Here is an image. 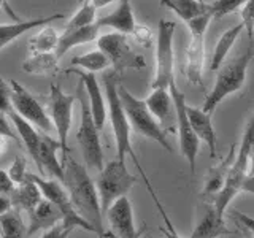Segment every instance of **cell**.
I'll return each instance as SVG.
<instances>
[{
	"mask_svg": "<svg viewBox=\"0 0 254 238\" xmlns=\"http://www.w3.org/2000/svg\"><path fill=\"white\" fill-rule=\"evenodd\" d=\"M10 86H11V103L16 113L26 119V121H29L32 125L38 127V130H42L43 133L46 135L51 133L54 129V124L50 118V113H48V111L40 105L34 95H32L24 86H21L18 81L13 79Z\"/></svg>",
	"mask_w": 254,
	"mask_h": 238,
	"instance_id": "obj_12",
	"label": "cell"
},
{
	"mask_svg": "<svg viewBox=\"0 0 254 238\" xmlns=\"http://www.w3.org/2000/svg\"><path fill=\"white\" fill-rule=\"evenodd\" d=\"M8 141H10V138L0 137V157H2L6 153V151H8Z\"/></svg>",
	"mask_w": 254,
	"mask_h": 238,
	"instance_id": "obj_46",
	"label": "cell"
},
{
	"mask_svg": "<svg viewBox=\"0 0 254 238\" xmlns=\"http://www.w3.org/2000/svg\"><path fill=\"white\" fill-rule=\"evenodd\" d=\"M27 177L35 182L40 190H42L43 198H46L48 202H51L54 206L59 208V211L62 213V226L64 227L71 229V230L79 227V229L86 230V232L97 234V230H95L84 218H81L78 214L75 206L71 205L67 189L62 187V182L59 179H56V178L46 179L45 177H42V175H34V173H27Z\"/></svg>",
	"mask_w": 254,
	"mask_h": 238,
	"instance_id": "obj_7",
	"label": "cell"
},
{
	"mask_svg": "<svg viewBox=\"0 0 254 238\" xmlns=\"http://www.w3.org/2000/svg\"><path fill=\"white\" fill-rule=\"evenodd\" d=\"M97 22L95 21V8L91 3V0L81 3V8L71 16L70 21L67 22V26L64 30H73V29H81L86 26H91V24Z\"/></svg>",
	"mask_w": 254,
	"mask_h": 238,
	"instance_id": "obj_34",
	"label": "cell"
},
{
	"mask_svg": "<svg viewBox=\"0 0 254 238\" xmlns=\"http://www.w3.org/2000/svg\"><path fill=\"white\" fill-rule=\"evenodd\" d=\"M76 95L79 99V105H81V124L76 132V141L81 148V154L87 169L102 172L105 167V159H103V149L99 137V127L92 118L83 83H79Z\"/></svg>",
	"mask_w": 254,
	"mask_h": 238,
	"instance_id": "obj_3",
	"label": "cell"
},
{
	"mask_svg": "<svg viewBox=\"0 0 254 238\" xmlns=\"http://www.w3.org/2000/svg\"><path fill=\"white\" fill-rule=\"evenodd\" d=\"M242 16V24L245 27L246 37L250 40V46L253 45V37H254V0H248L240 10Z\"/></svg>",
	"mask_w": 254,
	"mask_h": 238,
	"instance_id": "obj_36",
	"label": "cell"
},
{
	"mask_svg": "<svg viewBox=\"0 0 254 238\" xmlns=\"http://www.w3.org/2000/svg\"><path fill=\"white\" fill-rule=\"evenodd\" d=\"M232 234H234L232 230H229L226 226L224 216H221L216 211V208L210 205L189 238H218L221 235H232Z\"/></svg>",
	"mask_w": 254,
	"mask_h": 238,
	"instance_id": "obj_23",
	"label": "cell"
},
{
	"mask_svg": "<svg viewBox=\"0 0 254 238\" xmlns=\"http://www.w3.org/2000/svg\"><path fill=\"white\" fill-rule=\"evenodd\" d=\"M64 14H51L46 18H37L30 21H16L11 24H0V50H3L6 45H10L14 40H18L21 35L27 34L29 30L37 29L40 26H45L48 22L62 19Z\"/></svg>",
	"mask_w": 254,
	"mask_h": 238,
	"instance_id": "obj_21",
	"label": "cell"
},
{
	"mask_svg": "<svg viewBox=\"0 0 254 238\" xmlns=\"http://www.w3.org/2000/svg\"><path fill=\"white\" fill-rule=\"evenodd\" d=\"M146 105L161 125H172L177 122V113L170 89H153L146 97Z\"/></svg>",
	"mask_w": 254,
	"mask_h": 238,
	"instance_id": "obj_19",
	"label": "cell"
},
{
	"mask_svg": "<svg viewBox=\"0 0 254 238\" xmlns=\"http://www.w3.org/2000/svg\"><path fill=\"white\" fill-rule=\"evenodd\" d=\"M71 65L81 67L86 71H91V73H97V71L107 70L111 63L107 56L100 50H97V51H91V53H86L81 56H75V58L71 59Z\"/></svg>",
	"mask_w": 254,
	"mask_h": 238,
	"instance_id": "obj_32",
	"label": "cell"
},
{
	"mask_svg": "<svg viewBox=\"0 0 254 238\" xmlns=\"http://www.w3.org/2000/svg\"><path fill=\"white\" fill-rule=\"evenodd\" d=\"M237 146L232 145L230 151L227 153V156L222 159L219 164H216L214 167H211L208 175L205 178V186H203V197L206 198H213L216 195L219 190L224 187L227 177H229V172L232 169V165L235 162V156H237Z\"/></svg>",
	"mask_w": 254,
	"mask_h": 238,
	"instance_id": "obj_20",
	"label": "cell"
},
{
	"mask_svg": "<svg viewBox=\"0 0 254 238\" xmlns=\"http://www.w3.org/2000/svg\"><path fill=\"white\" fill-rule=\"evenodd\" d=\"M73 230L64 227L62 224H58L51 227L50 230H45V234L42 235V238H67Z\"/></svg>",
	"mask_w": 254,
	"mask_h": 238,
	"instance_id": "obj_42",
	"label": "cell"
},
{
	"mask_svg": "<svg viewBox=\"0 0 254 238\" xmlns=\"http://www.w3.org/2000/svg\"><path fill=\"white\" fill-rule=\"evenodd\" d=\"M188 118L189 122L192 125V129L198 140L203 141L206 148L210 151V157L214 159L218 154V137L216 132H214V127L211 124V115L205 113L202 108H194L188 105Z\"/></svg>",
	"mask_w": 254,
	"mask_h": 238,
	"instance_id": "obj_16",
	"label": "cell"
},
{
	"mask_svg": "<svg viewBox=\"0 0 254 238\" xmlns=\"http://www.w3.org/2000/svg\"><path fill=\"white\" fill-rule=\"evenodd\" d=\"M246 187H248V194L254 195V148L250 154V165L248 172H246Z\"/></svg>",
	"mask_w": 254,
	"mask_h": 238,
	"instance_id": "obj_43",
	"label": "cell"
},
{
	"mask_svg": "<svg viewBox=\"0 0 254 238\" xmlns=\"http://www.w3.org/2000/svg\"><path fill=\"white\" fill-rule=\"evenodd\" d=\"M10 198H11L14 208L26 210L27 213H30V211H34L38 206V203L43 200V195H42V190L38 189V186L27 177L26 181L16 186L14 192L10 195Z\"/></svg>",
	"mask_w": 254,
	"mask_h": 238,
	"instance_id": "obj_26",
	"label": "cell"
},
{
	"mask_svg": "<svg viewBox=\"0 0 254 238\" xmlns=\"http://www.w3.org/2000/svg\"><path fill=\"white\" fill-rule=\"evenodd\" d=\"M113 2H119V0H91V3L94 5L95 10H99V8H105L107 5L113 3Z\"/></svg>",
	"mask_w": 254,
	"mask_h": 238,
	"instance_id": "obj_45",
	"label": "cell"
},
{
	"mask_svg": "<svg viewBox=\"0 0 254 238\" xmlns=\"http://www.w3.org/2000/svg\"><path fill=\"white\" fill-rule=\"evenodd\" d=\"M29 237L37 234L38 230H50L51 227L62 224V213L59 211L58 206H54L51 202H48L43 198L38 203V206L29 213Z\"/></svg>",
	"mask_w": 254,
	"mask_h": 238,
	"instance_id": "obj_22",
	"label": "cell"
},
{
	"mask_svg": "<svg viewBox=\"0 0 254 238\" xmlns=\"http://www.w3.org/2000/svg\"><path fill=\"white\" fill-rule=\"evenodd\" d=\"M108 224L113 235L116 238H135L140 232H137L133 222V210L132 203L127 197H121L110 206L105 213Z\"/></svg>",
	"mask_w": 254,
	"mask_h": 238,
	"instance_id": "obj_14",
	"label": "cell"
},
{
	"mask_svg": "<svg viewBox=\"0 0 254 238\" xmlns=\"http://www.w3.org/2000/svg\"><path fill=\"white\" fill-rule=\"evenodd\" d=\"M0 111L5 113V115H10L11 111H13L11 86L5 81L2 75H0Z\"/></svg>",
	"mask_w": 254,
	"mask_h": 238,
	"instance_id": "obj_37",
	"label": "cell"
},
{
	"mask_svg": "<svg viewBox=\"0 0 254 238\" xmlns=\"http://www.w3.org/2000/svg\"><path fill=\"white\" fill-rule=\"evenodd\" d=\"M141 234H143V230H141V232H140V234H138L137 237H135V238H140V237H141Z\"/></svg>",
	"mask_w": 254,
	"mask_h": 238,
	"instance_id": "obj_49",
	"label": "cell"
},
{
	"mask_svg": "<svg viewBox=\"0 0 254 238\" xmlns=\"http://www.w3.org/2000/svg\"><path fill=\"white\" fill-rule=\"evenodd\" d=\"M5 3V0H0V8H2V5Z\"/></svg>",
	"mask_w": 254,
	"mask_h": 238,
	"instance_id": "obj_47",
	"label": "cell"
},
{
	"mask_svg": "<svg viewBox=\"0 0 254 238\" xmlns=\"http://www.w3.org/2000/svg\"><path fill=\"white\" fill-rule=\"evenodd\" d=\"M75 97L64 92L58 84L51 86L50 91V118L54 124V130L58 133V140L61 143L62 156L68 153V132L71 127V115H73Z\"/></svg>",
	"mask_w": 254,
	"mask_h": 238,
	"instance_id": "obj_13",
	"label": "cell"
},
{
	"mask_svg": "<svg viewBox=\"0 0 254 238\" xmlns=\"http://www.w3.org/2000/svg\"><path fill=\"white\" fill-rule=\"evenodd\" d=\"M0 232L2 238H29V227L24 226L18 208L0 216Z\"/></svg>",
	"mask_w": 254,
	"mask_h": 238,
	"instance_id": "obj_30",
	"label": "cell"
},
{
	"mask_svg": "<svg viewBox=\"0 0 254 238\" xmlns=\"http://www.w3.org/2000/svg\"><path fill=\"white\" fill-rule=\"evenodd\" d=\"M248 2V0H214L210 3V13L213 19H221L226 16L232 14L235 11H240L242 6Z\"/></svg>",
	"mask_w": 254,
	"mask_h": 238,
	"instance_id": "obj_35",
	"label": "cell"
},
{
	"mask_svg": "<svg viewBox=\"0 0 254 238\" xmlns=\"http://www.w3.org/2000/svg\"><path fill=\"white\" fill-rule=\"evenodd\" d=\"M211 13H205L188 21L190 30V42L186 53V76L190 83L203 84V67H205V32L211 21Z\"/></svg>",
	"mask_w": 254,
	"mask_h": 238,
	"instance_id": "obj_10",
	"label": "cell"
},
{
	"mask_svg": "<svg viewBox=\"0 0 254 238\" xmlns=\"http://www.w3.org/2000/svg\"><path fill=\"white\" fill-rule=\"evenodd\" d=\"M22 70L29 75H58L59 58L56 53H34L22 63Z\"/></svg>",
	"mask_w": 254,
	"mask_h": 238,
	"instance_id": "obj_27",
	"label": "cell"
},
{
	"mask_svg": "<svg viewBox=\"0 0 254 238\" xmlns=\"http://www.w3.org/2000/svg\"><path fill=\"white\" fill-rule=\"evenodd\" d=\"M99 50L107 56L113 70L121 76L126 70H143L146 67L145 58L135 53L127 43V35L119 32H111L99 37Z\"/></svg>",
	"mask_w": 254,
	"mask_h": 238,
	"instance_id": "obj_8",
	"label": "cell"
},
{
	"mask_svg": "<svg viewBox=\"0 0 254 238\" xmlns=\"http://www.w3.org/2000/svg\"><path fill=\"white\" fill-rule=\"evenodd\" d=\"M14 208L13 206V202L10 197L6 195H0V216H3L8 211H11Z\"/></svg>",
	"mask_w": 254,
	"mask_h": 238,
	"instance_id": "obj_44",
	"label": "cell"
},
{
	"mask_svg": "<svg viewBox=\"0 0 254 238\" xmlns=\"http://www.w3.org/2000/svg\"><path fill=\"white\" fill-rule=\"evenodd\" d=\"M157 2L186 22L210 11V5L203 0H157Z\"/></svg>",
	"mask_w": 254,
	"mask_h": 238,
	"instance_id": "obj_28",
	"label": "cell"
},
{
	"mask_svg": "<svg viewBox=\"0 0 254 238\" xmlns=\"http://www.w3.org/2000/svg\"><path fill=\"white\" fill-rule=\"evenodd\" d=\"M132 35L135 37V40H137V42L141 46H149L151 43H153V40H154L153 30H151L148 26H140V24H137V26H135Z\"/></svg>",
	"mask_w": 254,
	"mask_h": 238,
	"instance_id": "obj_39",
	"label": "cell"
},
{
	"mask_svg": "<svg viewBox=\"0 0 254 238\" xmlns=\"http://www.w3.org/2000/svg\"><path fill=\"white\" fill-rule=\"evenodd\" d=\"M103 84H105V97L108 107L110 122L113 127L115 140H116V157L126 162V157L130 156L135 165H138V157L135 156L132 141H130V122L124 111L121 97H119V75L115 70L103 75Z\"/></svg>",
	"mask_w": 254,
	"mask_h": 238,
	"instance_id": "obj_2",
	"label": "cell"
},
{
	"mask_svg": "<svg viewBox=\"0 0 254 238\" xmlns=\"http://www.w3.org/2000/svg\"><path fill=\"white\" fill-rule=\"evenodd\" d=\"M253 238H254V237H253Z\"/></svg>",
	"mask_w": 254,
	"mask_h": 238,
	"instance_id": "obj_50",
	"label": "cell"
},
{
	"mask_svg": "<svg viewBox=\"0 0 254 238\" xmlns=\"http://www.w3.org/2000/svg\"><path fill=\"white\" fill-rule=\"evenodd\" d=\"M119 97H121L127 119H129L133 129L138 133H141L143 137H148L149 140L159 143L164 149L170 153L172 146L169 143V138H167V133L164 132L162 125L159 124L154 115L149 111L146 102L137 99L121 84H119Z\"/></svg>",
	"mask_w": 254,
	"mask_h": 238,
	"instance_id": "obj_4",
	"label": "cell"
},
{
	"mask_svg": "<svg viewBox=\"0 0 254 238\" xmlns=\"http://www.w3.org/2000/svg\"><path fill=\"white\" fill-rule=\"evenodd\" d=\"M251 59H253V54H251V48H250L246 53L238 56L235 60L229 62L226 67H222L219 70L216 83H214L211 92L206 95L205 103L202 107L205 113L211 115L227 95L242 89L245 84V79H246V70H248Z\"/></svg>",
	"mask_w": 254,
	"mask_h": 238,
	"instance_id": "obj_5",
	"label": "cell"
},
{
	"mask_svg": "<svg viewBox=\"0 0 254 238\" xmlns=\"http://www.w3.org/2000/svg\"><path fill=\"white\" fill-rule=\"evenodd\" d=\"M58 149H61L59 140H54L43 133L42 148H40V164H42V177L48 172L53 178L64 181V167L58 159Z\"/></svg>",
	"mask_w": 254,
	"mask_h": 238,
	"instance_id": "obj_24",
	"label": "cell"
},
{
	"mask_svg": "<svg viewBox=\"0 0 254 238\" xmlns=\"http://www.w3.org/2000/svg\"><path fill=\"white\" fill-rule=\"evenodd\" d=\"M99 24L94 22L91 26H86L81 29H73V30H64V34L59 38V45L56 48V54L61 59L68 50L75 48L78 45L91 43L94 40H99Z\"/></svg>",
	"mask_w": 254,
	"mask_h": 238,
	"instance_id": "obj_25",
	"label": "cell"
},
{
	"mask_svg": "<svg viewBox=\"0 0 254 238\" xmlns=\"http://www.w3.org/2000/svg\"><path fill=\"white\" fill-rule=\"evenodd\" d=\"M137 169H138L140 175H143V181H145V184H146V189H148V192L151 194V197H153V200H154V205L157 206L159 213H161V218H162V221H164V226H165V227H161V232H162V235H164L165 238H181V237L178 235V232H177V229L173 227V224H172V219L169 218V214L165 213V210H164V206H162L161 200H159V197L156 195L154 189H153V184H151L149 178L146 177L145 170L141 169V165H140V167H137Z\"/></svg>",
	"mask_w": 254,
	"mask_h": 238,
	"instance_id": "obj_33",
	"label": "cell"
},
{
	"mask_svg": "<svg viewBox=\"0 0 254 238\" xmlns=\"http://www.w3.org/2000/svg\"><path fill=\"white\" fill-rule=\"evenodd\" d=\"M73 71V73L78 75L79 81L83 83L86 94H87V100H89V107H91V113L95 124H97L99 130L103 129L105 125V119L108 115V107L105 105V95L102 94L100 84L95 78V73H91V71H81V70H68Z\"/></svg>",
	"mask_w": 254,
	"mask_h": 238,
	"instance_id": "obj_15",
	"label": "cell"
},
{
	"mask_svg": "<svg viewBox=\"0 0 254 238\" xmlns=\"http://www.w3.org/2000/svg\"><path fill=\"white\" fill-rule=\"evenodd\" d=\"M8 116H10V121L13 122L16 132H18V135H19V138L22 140L24 145H26L29 156L34 159V162L37 164L40 173H42V164H40V148H42L43 133H40L35 125H32L29 121L21 118L14 110Z\"/></svg>",
	"mask_w": 254,
	"mask_h": 238,
	"instance_id": "obj_17",
	"label": "cell"
},
{
	"mask_svg": "<svg viewBox=\"0 0 254 238\" xmlns=\"http://www.w3.org/2000/svg\"><path fill=\"white\" fill-rule=\"evenodd\" d=\"M16 189L14 181L11 179L10 173L5 170H0V195H11Z\"/></svg>",
	"mask_w": 254,
	"mask_h": 238,
	"instance_id": "obj_40",
	"label": "cell"
},
{
	"mask_svg": "<svg viewBox=\"0 0 254 238\" xmlns=\"http://www.w3.org/2000/svg\"><path fill=\"white\" fill-rule=\"evenodd\" d=\"M177 24L161 19L157 26V51H156V71L151 83L153 89H170L173 81V35Z\"/></svg>",
	"mask_w": 254,
	"mask_h": 238,
	"instance_id": "obj_9",
	"label": "cell"
},
{
	"mask_svg": "<svg viewBox=\"0 0 254 238\" xmlns=\"http://www.w3.org/2000/svg\"><path fill=\"white\" fill-rule=\"evenodd\" d=\"M170 94L175 105V113H177V129H178V138H180V149L183 157L186 159L189 164V169L192 173H195V162L198 154V146H200V140L195 135L192 125L189 122L188 118V103L185 92H181L175 79L170 84Z\"/></svg>",
	"mask_w": 254,
	"mask_h": 238,
	"instance_id": "obj_11",
	"label": "cell"
},
{
	"mask_svg": "<svg viewBox=\"0 0 254 238\" xmlns=\"http://www.w3.org/2000/svg\"><path fill=\"white\" fill-rule=\"evenodd\" d=\"M78 2H79V3H84V2H87V0H78Z\"/></svg>",
	"mask_w": 254,
	"mask_h": 238,
	"instance_id": "obj_48",
	"label": "cell"
},
{
	"mask_svg": "<svg viewBox=\"0 0 254 238\" xmlns=\"http://www.w3.org/2000/svg\"><path fill=\"white\" fill-rule=\"evenodd\" d=\"M135 181L137 178L127 170L126 162L119 161L118 157L103 167V170L99 172L97 181H95L103 216L118 198L127 195V192L135 184Z\"/></svg>",
	"mask_w": 254,
	"mask_h": 238,
	"instance_id": "obj_6",
	"label": "cell"
},
{
	"mask_svg": "<svg viewBox=\"0 0 254 238\" xmlns=\"http://www.w3.org/2000/svg\"><path fill=\"white\" fill-rule=\"evenodd\" d=\"M8 173H10L11 179L14 181V184L18 186L21 184V182H24L27 179V172H26V162L22 161L21 157L16 159V162H13L11 169L8 170Z\"/></svg>",
	"mask_w": 254,
	"mask_h": 238,
	"instance_id": "obj_38",
	"label": "cell"
},
{
	"mask_svg": "<svg viewBox=\"0 0 254 238\" xmlns=\"http://www.w3.org/2000/svg\"><path fill=\"white\" fill-rule=\"evenodd\" d=\"M245 30L243 24H237V26H232L230 29H227L224 34H222L218 40L216 46H214L213 51V58H211V63H210V70H219L221 63L224 62V59L229 56L232 46L235 45L237 38L242 35V32Z\"/></svg>",
	"mask_w": 254,
	"mask_h": 238,
	"instance_id": "obj_29",
	"label": "cell"
},
{
	"mask_svg": "<svg viewBox=\"0 0 254 238\" xmlns=\"http://www.w3.org/2000/svg\"><path fill=\"white\" fill-rule=\"evenodd\" d=\"M0 137H6L13 141H18V137H16V133L13 130V125L8 121V118L5 116V113L0 111Z\"/></svg>",
	"mask_w": 254,
	"mask_h": 238,
	"instance_id": "obj_41",
	"label": "cell"
},
{
	"mask_svg": "<svg viewBox=\"0 0 254 238\" xmlns=\"http://www.w3.org/2000/svg\"><path fill=\"white\" fill-rule=\"evenodd\" d=\"M59 38H61V35H58V32H56L53 27H43L37 35L32 37L29 42L32 54L34 53H56V48L59 45Z\"/></svg>",
	"mask_w": 254,
	"mask_h": 238,
	"instance_id": "obj_31",
	"label": "cell"
},
{
	"mask_svg": "<svg viewBox=\"0 0 254 238\" xmlns=\"http://www.w3.org/2000/svg\"><path fill=\"white\" fill-rule=\"evenodd\" d=\"M97 24L100 29L111 27V29H115V32H119V34H124V35L132 34L135 26H137V22H135L130 0H119L118 8H115L111 13L99 18Z\"/></svg>",
	"mask_w": 254,
	"mask_h": 238,
	"instance_id": "obj_18",
	"label": "cell"
},
{
	"mask_svg": "<svg viewBox=\"0 0 254 238\" xmlns=\"http://www.w3.org/2000/svg\"><path fill=\"white\" fill-rule=\"evenodd\" d=\"M64 167V181L67 192L70 195L71 205L81 218L97 230L99 237H105L107 232L103 229V213L100 206V198L97 186L87 173L86 167L76 162L68 153L62 156Z\"/></svg>",
	"mask_w": 254,
	"mask_h": 238,
	"instance_id": "obj_1",
	"label": "cell"
}]
</instances>
